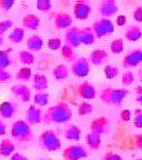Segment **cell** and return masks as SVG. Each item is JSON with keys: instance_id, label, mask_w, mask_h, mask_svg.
Wrapping results in <instances>:
<instances>
[{"instance_id": "obj_32", "label": "cell", "mask_w": 142, "mask_h": 160, "mask_svg": "<svg viewBox=\"0 0 142 160\" xmlns=\"http://www.w3.org/2000/svg\"><path fill=\"white\" fill-rule=\"evenodd\" d=\"M125 50V43H123V39L121 38H117V39L112 40L110 43V51L115 55H120Z\"/></svg>"}, {"instance_id": "obj_3", "label": "cell", "mask_w": 142, "mask_h": 160, "mask_svg": "<svg viewBox=\"0 0 142 160\" xmlns=\"http://www.w3.org/2000/svg\"><path fill=\"white\" fill-rule=\"evenodd\" d=\"M11 137L18 142H28L32 139V131L25 120H17L10 128Z\"/></svg>"}, {"instance_id": "obj_14", "label": "cell", "mask_w": 142, "mask_h": 160, "mask_svg": "<svg viewBox=\"0 0 142 160\" xmlns=\"http://www.w3.org/2000/svg\"><path fill=\"white\" fill-rule=\"evenodd\" d=\"M109 59V53L103 49H95L89 55L88 61L90 65L93 66H101L105 62H107Z\"/></svg>"}, {"instance_id": "obj_39", "label": "cell", "mask_w": 142, "mask_h": 160, "mask_svg": "<svg viewBox=\"0 0 142 160\" xmlns=\"http://www.w3.org/2000/svg\"><path fill=\"white\" fill-rule=\"evenodd\" d=\"M133 125L135 128H142V109L138 108L135 110V113H133Z\"/></svg>"}, {"instance_id": "obj_30", "label": "cell", "mask_w": 142, "mask_h": 160, "mask_svg": "<svg viewBox=\"0 0 142 160\" xmlns=\"http://www.w3.org/2000/svg\"><path fill=\"white\" fill-rule=\"evenodd\" d=\"M23 39H25V29L23 28L16 27L9 35V40L12 43H20Z\"/></svg>"}, {"instance_id": "obj_5", "label": "cell", "mask_w": 142, "mask_h": 160, "mask_svg": "<svg viewBox=\"0 0 142 160\" xmlns=\"http://www.w3.org/2000/svg\"><path fill=\"white\" fill-rule=\"evenodd\" d=\"M91 30L95 33V38H103L105 36H109L115 31V25L110 19L101 18V19L95 21L91 27Z\"/></svg>"}, {"instance_id": "obj_36", "label": "cell", "mask_w": 142, "mask_h": 160, "mask_svg": "<svg viewBox=\"0 0 142 160\" xmlns=\"http://www.w3.org/2000/svg\"><path fill=\"white\" fill-rule=\"evenodd\" d=\"M103 72L107 79H115L119 75V68L115 67L112 65H107L103 69Z\"/></svg>"}, {"instance_id": "obj_41", "label": "cell", "mask_w": 142, "mask_h": 160, "mask_svg": "<svg viewBox=\"0 0 142 160\" xmlns=\"http://www.w3.org/2000/svg\"><path fill=\"white\" fill-rule=\"evenodd\" d=\"M13 27V22L12 20H2V21H0V36H2L5 32H7L8 30L10 28Z\"/></svg>"}, {"instance_id": "obj_42", "label": "cell", "mask_w": 142, "mask_h": 160, "mask_svg": "<svg viewBox=\"0 0 142 160\" xmlns=\"http://www.w3.org/2000/svg\"><path fill=\"white\" fill-rule=\"evenodd\" d=\"M102 160H123L122 157L117 152H113V151H108L103 155Z\"/></svg>"}, {"instance_id": "obj_11", "label": "cell", "mask_w": 142, "mask_h": 160, "mask_svg": "<svg viewBox=\"0 0 142 160\" xmlns=\"http://www.w3.org/2000/svg\"><path fill=\"white\" fill-rule=\"evenodd\" d=\"M119 11V6L115 0H105L99 6V13L103 18H110Z\"/></svg>"}, {"instance_id": "obj_23", "label": "cell", "mask_w": 142, "mask_h": 160, "mask_svg": "<svg viewBox=\"0 0 142 160\" xmlns=\"http://www.w3.org/2000/svg\"><path fill=\"white\" fill-rule=\"evenodd\" d=\"M63 136L66 139L68 140H73V141H78L81 137V129L78 127L77 125H68L66 127L65 131H63Z\"/></svg>"}, {"instance_id": "obj_8", "label": "cell", "mask_w": 142, "mask_h": 160, "mask_svg": "<svg viewBox=\"0 0 142 160\" xmlns=\"http://www.w3.org/2000/svg\"><path fill=\"white\" fill-rule=\"evenodd\" d=\"M92 11V7L89 1L86 0H78L73 5V16L78 20H86L89 18Z\"/></svg>"}, {"instance_id": "obj_29", "label": "cell", "mask_w": 142, "mask_h": 160, "mask_svg": "<svg viewBox=\"0 0 142 160\" xmlns=\"http://www.w3.org/2000/svg\"><path fill=\"white\" fill-rule=\"evenodd\" d=\"M33 103L35 106H39V107H45L49 103V95L46 91H38L33 96Z\"/></svg>"}, {"instance_id": "obj_51", "label": "cell", "mask_w": 142, "mask_h": 160, "mask_svg": "<svg viewBox=\"0 0 142 160\" xmlns=\"http://www.w3.org/2000/svg\"><path fill=\"white\" fill-rule=\"evenodd\" d=\"M6 132H7V127H6L5 122H3L2 120L0 119V136L6 135Z\"/></svg>"}, {"instance_id": "obj_10", "label": "cell", "mask_w": 142, "mask_h": 160, "mask_svg": "<svg viewBox=\"0 0 142 160\" xmlns=\"http://www.w3.org/2000/svg\"><path fill=\"white\" fill-rule=\"evenodd\" d=\"M142 62V49H135L128 52L122 59V66L125 68H133Z\"/></svg>"}, {"instance_id": "obj_48", "label": "cell", "mask_w": 142, "mask_h": 160, "mask_svg": "<svg viewBox=\"0 0 142 160\" xmlns=\"http://www.w3.org/2000/svg\"><path fill=\"white\" fill-rule=\"evenodd\" d=\"M135 147L139 150H142V133H139L135 137Z\"/></svg>"}, {"instance_id": "obj_27", "label": "cell", "mask_w": 142, "mask_h": 160, "mask_svg": "<svg viewBox=\"0 0 142 160\" xmlns=\"http://www.w3.org/2000/svg\"><path fill=\"white\" fill-rule=\"evenodd\" d=\"M52 76L56 80L58 81H61V80H65L69 76V69L66 65L61 63V65H58L57 67H55L52 71Z\"/></svg>"}, {"instance_id": "obj_43", "label": "cell", "mask_w": 142, "mask_h": 160, "mask_svg": "<svg viewBox=\"0 0 142 160\" xmlns=\"http://www.w3.org/2000/svg\"><path fill=\"white\" fill-rule=\"evenodd\" d=\"M13 6H15L13 0H0V8L5 11H9Z\"/></svg>"}, {"instance_id": "obj_38", "label": "cell", "mask_w": 142, "mask_h": 160, "mask_svg": "<svg viewBox=\"0 0 142 160\" xmlns=\"http://www.w3.org/2000/svg\"><path fill=\"white\" fill-rule=\"evenodd\" d=\"M47 45L50 50L56 51V50H59L60 48L62 47V41H61L60 38H50V39L48 40Z\"/></svg>"}, {"instance_id": "obj_6", "label": "cell", "mask_w": 142, "mask_h": 160, "mask_svg": "<svg viewBox=\"0 0 142 160\" xmlns=\"http://www.w3.org/2000/svg\"><path fill=\"white\" fill-rule=\"evenodd\" d=\"M87 156L88 151L81 145H71L62 151L63 160H81Z\"/></svg>"}, {"instance_id": "obj_28", "label": "cell", "mask_w": 142, "mask_h": 160, "mask_svg": "<svg viewBox=\"0 0 142 160\" xmlns=\"http://www.w3.org/2000/svg\"><path fill=\"white\" fill-rule=\"evenodd\" d=\"M18 59H19V61L22 65H25L26 67H28V66L32 65L33 62H35V55H33L31 51H29V50H21L19 52V55H18Z\"/></svg>"}, {"instance_id": "obj_20", "label": "cell", "mask_w": 142, "mask_h": 160, "mask_svg": "<svg viewBox=\"0 0 142 160\" xmlns=\"http://www.w3.org/2000/svg\"><path fill=\"white\" fill-rule=\"evenodd\" d=\"M79 38H80V43L86 46L92 45L95 41V36L92 30H91V28L79 29Z\"/></svg>"}, {"instance_id": "obj_22", "label": "cell", "mask_w": 142, "mask_h": 160, "mask_svg": "<svg viewBox=\"0 0 142 160\" xmlns=\"http://www.w3.org/2000/svg\"><path fill=\"white\" fill-rule=\"evenodd\" d=\"M142 37V29L137 25H131L125 29V38L129 41H138Z\"/></svg>"}, {"instance_id": "obj_45", "label": "cell", "mask_w": 142, "mask_h": 160, "mask_svg": "<svg viewBox=\"0 0 142 160\" xmlns=\"http://www.w3.org/2000/svg\"><path fill=\"white\" fill-rule=\"evenodd\" d=\"M131 117H132V112H131L129 109H125L120 112V119L122 120L123 122L130 121V120H131Z\"/></svg>"}, {"instance_id": "obj_25", "label": "cell", "mask_w": 142, "mask_h": 160, "mask_svg": "<svg viewBox=\"0 0 142 160\" xmlns=\"http://www.w3.org/2000/svg\"><path fill=\"white\" fill-rule=\"evenodd\" d=\"M16 149L15 143L10 139H3L0 142V155L2 157H9L13 153Z\"/></svg>"}, {"instance_id": "obj_49", "label": "cell", "mask_w": 142, "mask_h": 160, "mask_svg": "<svg viewBox=\"0 0 142 160\" xmlns=\"http://www.w3.org/2000/svg\"><path fill=\"white\" fill-rule=\"evenodd\" d=\"M10 160H29L28 157L23 156L22 153H19V152H13L11 155V159Z\"/></svg>"}, {"instance_id": "obj_13", "label": "cell", "mask_w": 142, "mask_h": 160, "mask_svg": "<svg viewBox=\"0 0 142 160\" xmlns=\"http://www.w3.org/2000/svg\"><path fill=\"white\" fill-rule=\"evenodd\" d=\"M78 95L85 100H92L97 96V91L89 81H83L78 86Z\"/></svg>"}, {"instance_id": "obj_12", "label": "cell", "mask_w": 142, "mask_h": 160, "mask_svg": "<svg viewBox=\"0 0 142 160\" xmlns=\"http://www.w3.org/2000/svg\"><path fill=\"white\" fill-rule=\"evenodd\" d=\"M26 122L29 126L39 125L42 122V112L40 108L36 107L35 105H31L26 111Z\"/></svg>"}, {"instance_id": "obj_44", "label": "cell", "mask_w": 142, "mask_h": 160, "mask_svg": "<svg viewBox=\"0 0 142 160\" xmlns=\"http://www.w3.org/2000/svg\"><path fill=\"white\" fill-rule=\"evenodd\" d=\"M11 79V75L6 69H0V83H5Z\"/></svg>"}, {"instance_id": "obj_31", "label": "cell", "mask_w": 142, "mask_h": 160, "mask_svg": "<svg viewBox=\"0 0 142 160\" xmlns=\"http://www.w3.org/2000/svg\"><path fill=\"white\" fill-rule=\"evenodd\" d=\"M60 55H61V57H62L63 59L67 60V61H71V62H73V61L76 60L75 49L71 48L70 46L62 45V47L60 48Z\"/></svg>"}, {"instance_id": "obj_26", "label": "cell", "mask_w": 142, "mask_h": 160, "mask_svg": "<svg viewBox=\"0 0 142 160\" xmlns=\"http://www.w3.org/2000/svg\"><path fill=\"white\" fill-rule=\"evenodd\" d=\"M86 142H87V145L89 146V148L91 150H98L101 147L102 140H101L100 136L95 135V133H92V132H89L86 136Z\"/></svg>"}, {"instance_id": "obj_33", "label": "cell", "mask_w": 142, "mask_h": 160, "mask_svg": "<svg viewBox=\"0 0 142 160\" xmlns=\"http://www.w3.org/2000/svg\"><path fill=\"white\" fill-rule=\"evenodd\" d=\"M16 78H17V80H20V81H29L32 78V71H31V69L29 67L20 68L19 71L16 75Z\"/></svg>"}, {"instance_id": "obj_21", "label": "cell", "mask_w": 142, "mask_h": 160, "mask_svg": "<svg viewBox=\"0 0 142 160\" xmlns=\"http://www.w3.org/2000/svg\"><path fill=\"white\" fill-rule=\"evenodd\" d=\"M22 26L25 27V29L37 30L40 27V18L33 13H28L23 17Z\"/></svg>"}, {"instance_id": "obj_52", "label": "cell", "mask_w": 142, "mask_h": 160, "mask_svg": "<svg viewBox=\"0 0 142 160\" xmlns=\"http://www.w3.org/2000/svg\"><path fill=\"white\" fill-rule=\"evenodd\" d=\"M3 43V38H2V36H0V46L2 45Z\"/></svg>"}, {"instance_id": "obj_19", "label": "cell", "mask_w": 142, "mask_h": 160, "mask_svg": "<svg viewBox=\"0 0 142 160\" xmlns=\"http://www.w3.org/2000/svg\"><path fill=\"white\" fill-rule=\"evenodd\" d=\"M32 87L35 90L38 91H46L49 87V81H48L47 76L42 73H36L32 77Z\"/></svg>"}, {"instance_id": "obj_7", "label": "cell", "mask_w": 142, "mask_h": 160, "mask_svg": "<svg viewBox=\"0 0 142 160\" xmlns=\"http://www.w3.org/2000/svg\"><path fill=\"white\" fill-rule=\"evenodd\" d=\"M71 72L78 78H85L90 73V63L87 58L80 57L71 65Z\"/></svg>"}, {"instance_id": "obj_2", "label": "cell", "mask_w": 142, "mask_h": 160, "mask_svg": "<svg viewBox=\"0 0 142 160\" xmlns=\"http://www.w3.org/2000/svg\"><path fill=\"white\" fill-rule=\"evenodd\" d=\"M129 95V90L125 88H111L108 87L100 92V99L107 105L120 106L123 102L125 97Z\"/></svg>"}, {"instance_id": "obj_18", "label": "cell", "mask_w": 142, "mask_h": 160, "mask_svg": "<svg viewBox=\"0 0 142 160\" xmlns=\"http://www.w3.org/2000/svg\"><path fill=\"white\" fill-rule=\"evenodd\" d=\"M17 113V107L11 101H3L0 103V116L5 119H11Z\"/></svg>"}, {"instance_id": "obj_17", "label": "cell", "mask_w": 142, "mask_h": 160, "mask_svg": "<svg viewBox=\"0 0 142 160\" xmlns=\"http://www.w3.org/2000/svg\"><path fill=\"white\" fill-rule=\"evenodd\" d=\"M55 27L57 29H69L72 27V18L67 12H58L55 16Z\"/></svg>"}, {"instance_id": "obj_1", "label": "cell", "mask_w": 142, "mask_h": 160, "mask_svg": "<svg viewBox=\"0 0 142 160\" xmlns=\"http://www.w3.org/2000/svg\"><path fill=\"white\" fill-rule=\"evenodd\" d=\"M72 119V110L67 102L61 101L42 113L43 123H65Z\"/></svg>"}, {"instance_id": "obj_37", "label": "cell", "mask_w": 142, "mask_h": 160, "mask_svg": "<svg viewBox=\"0 0 142 160\" xmlns=\"http://www.w3.org/2000/svg\"><path fill=\"white\" fill-rule=\"evenodd\" d=\"M36 7L41 12H48L52 7V2L50 0H38L36 2Z\"/></svg>"}, {"instance_id": "obj_16", "label": "cell", "mask_w": 142, "mask_h": 160, "mask_svg": "<svg viewBox=\"0 0 142 160\" xmlns=\"http://www.w3.org/2000/svg\"><path fill=\"white\" fill-rule=\"evenodd\" d=\"M65 42L67 46H70L71 48H77L79 47L80 43V38H79V28L77 27H70L67 30V32L65 35Z\"/></svg>"}, {"instance_id": "obj_34", "label": "cell", "mask_w": 142, "mask_h": 160, "mask_svg": "<svg viewBox=\"0 0 142 160\" xmlns=\"http://www.w3.org/2000/svg\"><path fill=\"white\" fill-rule=\"evenodd\" d=\"M11 65V58L8 51L0 50V69H6Z\"/></svg>"}, {"instance_id": "obj_4", "label": "cell", "mask_w": 142, "mask_h": 160, "mask_svg": "<svg viewBox=\"0 0 142 160\" xmlns=\"http://www.w3.org/2000/svg\"><path fill=\"white\" fill-rule=\"evenodd\" d=\"M39 146L47 151H58L61 149V141L53 130H45L39 136Z\"/></svg>"}, {"instance_id": "obj_9", "label": "cell", "mask_w": 142, "mask_h": 160, "mask_svg": "<svg viewBox=\"0 0 142 160\" xmlns=\"http://www.w3.org/2000/svg\"><path fill=\"white\" fill-rule=\"evenodd\" d=\"M110 127V120L107 117H99L92 120V122L90 123V132L95 133L98 136H103L109 132Z\"/></svg>"}, {"instance_id": "obj_24", "label": "cell", "mask_w": 142, "mask_h": 160, "mask_svg": "<svg viewBox=\"0 0 142 160\" xmlns=\"http://www.w3.org/2000/svg\"><path fill=\"white\" fill-rule=\"evenodd\" d=\"M27 47L29 51H40L43 47V40L39 35L30 36L27 40Z\"/></svg>"}, {"instance_id": "obj_35", "label": "cell", "mask_w": 142, "mask_h": 160, "mask_svg": "<svg viewBox=\"0 0 142 160\" xmlns=\"http://www.w3.org/2000/svg\"><path fill=\"white\" fill-rule=\"evenodd\" d=\"M93 111V106L88 101H83L78 106V113L79 116H87Z\"/></svg>"}, {"instance_id": "obj_53", "label": "cell", "mask_w": 142, "mask_h": 160, "mask_svg": "<svg viewBox=\"0 0 142 160\" xmlns=\"http://www.w3.org/2000/svg\"><path fill=\"white\" fill-rule=\"evenodd\" d=\"M135 160H142V158H137V159H135Z\"/></svg>"}, {"instance_id": "obj_50", "label": "cell", "mask_w": 142, "mask_h": 160, "mask_svg": "<svg viewBox=\"0 0 142 160\" xmlns=\"http://www.w3.org/2000/svg\"><path fill=\"white\" fill-rule=\"evenodd\" d=\"M115 22H117V25L120 26V27H121V26H125V23H127V17H125V15H119L117 17V21H115Z\"/></svg>"}, {"instance_id": "obj_15", "label": "cell", "mask_w": 142, "mask_h": 160, "mask_svg": "<svg viewBox=\"0 0 142 160\" xmlns=\"http://www.w3.org/2000/svg\"><path fill=\"white\" fill-rule=\"evenodd\" d=\"M11 92L15 97L19 98L22 102H28L31 99V91L26 85L22 83H18L11 87Z\"/></svg>"}, {"instance_id": "obj_47", "label": "cell", "mask_w": 142, "mask_h": 160, "mask_svg": "<svg viewBox=\"0 0 142 160\" xmlns=\"http://www.w3.org/2000/svg\"><path fill=\"white\" fill-rule=\"evenodd\" d=\"M135 95H137L135 100L142 106V87L141 86H138V87L135 88Z\"/></svg>"}, {"instance_id": "obj_40", "label": "cell", "mask_w": 142, "mask_h": 160, "mask_svg": "<svg viewBox=\"0 0 142 160\" xmlns=\"http://www.w3.org/2000/svg\"><path fill=\"white\" fill-rule=\"evenodd\" d=\"M133 81H135V75H133L131 71H127V72L123 73L122 78H121V82H122L123 86L128 87V86L131 85Z\"/></svg>"}, {"instance_id": "obj_46", "label": "cell", "mask_w": 142, "mask_h": 160, "mask_svg": "<svg viewBox=\"0 0 142 160\" xmlns=\"http://www.w3.org/2000/svg\"><path fill=\"white\" fill-rule=\"evenodd\" d=\"M133 19L138 22H142V7H137L132 13Z\"/></svg>"}]
</instances>
